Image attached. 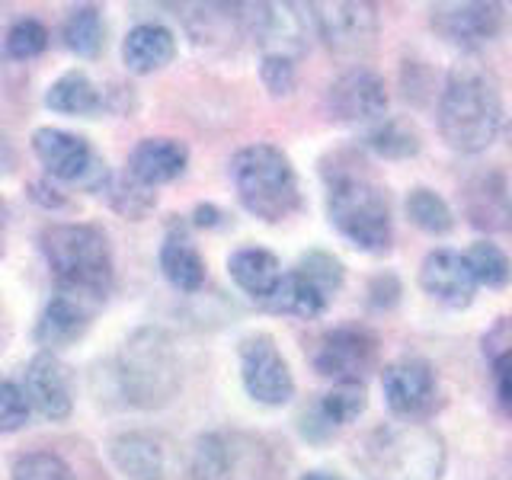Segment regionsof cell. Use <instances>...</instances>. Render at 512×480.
Listing matches in <instances>:
<instances>
[{"label": "cell", "mask_w": 512, "mask_h": 480, "mask_svg": "<svg viewBox=\"0 0 512 480\" xmlns=\"http://www.w3.org/2000/svg\"><path fill=\"white\" fill-rule=\"evenodd\" d=\"M7 218H10V208H7V199L0 196V228H4V224H7Z\"/></svg>", "instance_id": "obj_44"}, {"label": "cell", "mask_w": 512, "mask_h": 480, "mask_svg": "<svg viewBox=\"0 0 512 480\" xmlns=\"http://www.w3.org/2000/svg\"><path fill=\"white\" fill-rule=\"evenodd\" d=\"M228 272L240 292L256 301H266L282 279V263L276 253H269L263 247H240L231 253Z\"/></svg>", "instance_id": "obj_22"}, {"label": "cell", "mask_w": 512, "mask_h": 480, "mask_svg": "<svg viewBox=\"0 0 512 480\" xmlns=\"http://www.w3.org/2000/svg\"><path fill=\"white\" fill-rule=\"evenodd\" d=\"M490 365H493V378H496V397H500L503 407H509V356L490 359Z\"/></svg>", "instance_id": "obj_39"}, {"label": "cell", "mask_w": 512, "mask_h": 480, "mask_svg": "<svg viewBox=\"0 0 512 480\" xmlns=\"http://www.w3.org/2000/svg\"><path fill=\"white\" fill-rule=\"evenodd\" d=\"M356 458L372 480H442L445 442L423 423L381 426L362 439Z\"/></svg>", "instance_id": "obj_6"}, {"label": "cell", "mask_w": 512, "mask_h": 480, "mask_svg": "<svg viewBox=\"0 0 512 480\" xmlns=\"http://www.w3.org/2000/svg\"><path fill=\"white\" fill-rule=\"evenodd\" d=\"M16 164H20V157H16V148L10 144L7 135H0V180H4V176H10L16 170Z\"/></svg>", "instance_id": "obj_41"}, {"label": "cell", "mask_w": 512, "mask_h": 480, "mask_svg": "<svg viewBox=\"0 0 512 480\" xmlns=\"http://www.w3.org/2000/svg\"><path fill=\"white\" fill-rule=\"evenodd\" d=\"M298 480H336L333 474H324V471H308V474H301Z\"/></svg>", "instance_id": "obj_43"}, {"label": "cell", "mask_w": 512, "mask_h": 480, "mask_svg": "<svg viewBox=\"0 0 512 480\" xmlns=\"http://www.w3.org/2000/svg\"><path fill=\"white\" fill-rule=\"evenodd\" d=\"M160 272H164V279L176 292H186V295L199 292L205 285V260L189 237L170 234L164 240V247H160Z\"/></svg>", "instance_id": "obj_24"}, {"label": "cell", "mask_w": 512, "mask_h": 480, "mask_svg": "<svg viewBox=\"0 0 512 480\" xmlns=\"http://www.w3.org/2000/svg\"><path fill=\"white\" fill-rule=\"evenodd\" d=\"M240 381L263 407H282L295 397V375L269 333H250L240 340Z\"/></svg>", "instance_id": "obj_10"}, {"label": "cell", "mask_w": 512, "mask_h": 480, "mask_svg": "<svg viewBox=\"0 0 512 480\" xmlns=\"http://www.w3.org/2000/svg\"><path fill=\"white\" fill-rule=\"evenodd\" d=\"M365 148L375 151L384 160H407L416 157L423 148L420 132L407 119H378L375 125L365 128Z\"/></svg>", "instance_id": "obj_27"}, {"label": "cell", "mask_w": 512, "mask_h": 480, "mask_svg": "<svg viewBox=\"0 0 512 480\" xmlns=\"http://www.w3.org/2000/svg\"><path fill=\"white\" fill-rule=\"evenodd\" d=\"M32 151H36L39 164L52 180L77 183L87 192H103L112 176L106 160L90 148V141L84 135L64 132V128H36L32 132Z\"/></svg>", "instance_id": "obj_7"}, {"label": "cell", "mask_w": 512, "mask_h": 480, "mask_svg": "<svg viewBox=\"0 0 512 480\" xmlns=\"http://www.w3.org/2000/svg\"><path fill=\"white\" fill-rule=\"evenodd\" d=\"M4 48L13 61H32L48 48V29L39 20H16L7 29Z\"/></svg>", "instance_id": "obj_34"}, {"label": "cell", "mask_w": 512, "mask_h": 480, "mask_svg": "<svg viewBox=\"0 0 512 480\" xmlns=\"http://www.w3.org/2000/svg\"><path fill=\"white\" fill-rule=\"evenodd\" d=\"M324 167L327 176V215L352 247L362 253H384L391 247V202L375 180H368L359 164Z\"/></svg>", "instance_id": "obj_3"}, {"label": "cell", "mask_w": 512, "mask_h": 480, "mask_svg": "<svg viewBox=\"0 0 512 480\" xmlns=\"http://www.w3.org/2000/svg\"><path fill=\"white\" fill-rule=\"evenodd\" d=\"M109 458L125 480H164L167 455L148 432H119L109 439Z\"/></svg>", "instance_id": "obj_19"}, {"label": "cell", "mask_w": 512, "mask_h": 480, "mask_svg": "<svg viewBox=\"0 0 512 480\" xmlns=\"http://www.w3.org/2000/svg\"><path fill=\"white\" fill-rule=\"evenodd\" d=\"M10 480H74V471L52 452H26L13 461Z\"/></svg>", "instance_id": "obj_35"}, {"label": "cell", "mask_w": 512, "mask_h": 480, "mask_svg": "<svg viewBox=\"0 0 512 480\" xmlns=\"http://www.w3.org/2000/svg\"><path fill=\"white\" fill-rule=\"evenodd\" d=\"M173 58H176V36L167 26L138 23L135 29H128V36L122 42V61L132 74L144 77L164 71Z\"/></svg>", "instance_id": "obj_20"}, {"label": "cell", "mask_w": 512, "mask_h": 480, "mask_svg": "<svg viewBox=\"0 0 512 480\" xmlns=\"http://www.w3.org/2000/svg\"><path fill=\"white\" fill-rule=\"evenodd\" d=\"M244 23L256 45L263 48V55L298 61L308 55L314 39V13L304 4H256L247 7Z\"/></svg>", "instance_id": "obj_9"}, {"label": "cell", "mask_w": 512, "mask_h": 480, "mask_svg": "<svg viewBox=\"0 0 512 480\" xmlns=\"http://www.w3.org/2000/svg\"><path fill=\"white\" fill-rule=\"evenodd\" d=\"M260 80L272 96H288L295 90V64L285 58L263 55L260 61Z\"/></svg>", "instance_id": "obj_37"}, {"label": "cell", "mask_w": 512, "mask_h": 480, "mask_svg": "<svg viewBox=\"0 0 512 480\" xmlns=\"http://www.w3.org/2000/svg\"><path fill=\"white\" fill-rule=\"evenodd\" d=\"M234 452L231 442L218 432H205L189 452V480H231Z\"/></svg>", "instance_id": "obj_28"}, {"label": "cell", "mask_w": 512, "mask_h": 480, "mask_svg": "<svg viewBox=\"0 0 512 480\" xmlns=\"http://www.w3.org/2000/svg\"><path fill=\"white\" fill-rule=\"evenodd\" d=\"M378 365V336L365 327H336L317 343L314 368L317 375L336 384H362Z\"/></svg>", "instance_id": "obj_11"}, {"label": "cell", "mask_w": 512, "mask_h": 480, "mask_svg": "<svg viewBox=\"0 0 512 480\" xmlns=\"http://www.w3.org/2000/svg\"><path fill=\"white\" fill-rule=\"evenodd\" d=\"M39 247L52 269L58 292L103 304L112 288V247L96 224H48Z\"/></svg>", "instance_id": "obj_2"}, {"label": "cell", "mask_w": 512, "mask_h": 480, "mask_svg": "<svg viewBox=\"0 0 512 480\" xmlns=\"http://www.w3.org/2000/svg\"><path fill=\"white\" fill-rule=\"evenodd\" d=\"M368 407V394H365V384H333V388L320 397L317 413L336 429V426H346V423H356L359 416Z\"/></svg>", "instance_id": "obj_31"}, {"label": "cell", "mask_w": 512, "mask_h": 480, "mask_svg": "<svg viewBox=\"0 0 512 480\" xmlns=\"http://www.w3.org/2000/svg\"><path fill=\"white\" fill-rule=\"evenodd\" d=\"M96 311H100L96 301L68 295V292H55L36 320V343L42 346V352H52V356L58 349L74 346L80 336L90 330Z\"/></svg>", "instance_id": "obj_16"}, {"label": "cell", "mask_w": 512, "mask_h": 480, "mask_svg": "<svg viewBox=\"0 0 512 480\" xmlns=\"http://www.w3.org/2000/svg\"><path fill=\"white\" fill-rule=\"evenodd\" d=\"M439 135L452 151L480 154L503 132V87L484 61L461 58L439 96Z\"/></svg>", "instance_id": "obj_1"}, {"label": "cell", "mask_w": 512, "mask_h": 480, "mask_svg": "<svg viewBox=\"0 0 512 480\" xmlns=\"http://www.w3.org/2000/svg\"><path fill=\"white\" fill-rule=\"evenodd\" d=\"M103 192H106L109 205L116 208L119 215L132 218V221H141V218L148 215L151 208L157 205L154 189H144V186H138L135 180H128V176H122V180H116V176H109V183H106Z\"/></svg>", "instance_id": "obj_32"}, {"label": "cell", "mask_w": 512, "mask_h": 480, "mask_svg": "<svg viewBox=\"0 0 512 480\" xmlns=\"http://www.w3.org/2000/svg\"><path fill=\"white\" fill-rule=\"evenodd\" d=\"M407 208V218L410 224H416L420 231L432 234V237H442L455 228V215H452V208H448V202L439 196L436 189H429V186H416L410 189V196L404 202Z\"/></svg>", "instance_id": "obj_29"}, {"label": "cell", "mask_w": 512, "mask_h": 480, "mask_svg": "<svg viewBox=\"0 0 512 480\" xmlns=\"http://www.w3.org/2000/svg\"><path fill=\"white\" fill-rule=\"evenodd\" d=\"M368 295H372V304L375 308H391V304H397V295H400V282L391 276H375L372 285H368Z\"/></svg>", "instance_id": "obj_38"}, {"label": "cell", "mask_w": 512, "mask_h": 480, "mask_svg": "<svg viewBox=\"0 0 512 480\" xmlns=\"http://www.w3.org/2000/svg\"><path fill=\"white\" fill-rule=\"evenodd\" d=\"M189 164V151L176 138H141L128 154L125 176L144 189H157L164 183L180 180Z\"/></svg>", "instance_id": "obj_17"}, {"label": "cell", "mask_w": 512, "mask_h": 480, "mask_svg": "<svg viewBox=\"0 0 512 480\" xmlns=\"http://www.w3.org/2000/svg\"><path fill=\"white\" fill-rule=\"evenodd\" d=\"M218 218H221V212H218L215 205H199L196 212H192V221H196L199 228H215Z\"/></svg>", "instance_id": "obj_42"}, {"label": "cell", "mask_w": 512, "mask_h": 480, "mask_svg": "<svg viewBox=\"0 0 512 480\" xmlns=\"http://www.w3.org/2000/svg\"><path fill=\"white\" fill-rule=\"evenodd\" d=\"M464 263H468L477 285H487L493 292H500V288L509 285V272H512L509 256L503 247L490 244V240H477V244H471V250L464 253Z\"/></svg>", "instance_id": "obj_30"}, {"label": "cell", "mask_w": 512, "mask_h": 480, "mask_svg": "<svg viewBox=\"0 0 512 480\" xmlns=\"http://www.w3.org/2000/svg\"><path fill=\"white\" fill-rule=\"evenodd\" d=\"M29 423V404L20 384L0 378V432H16Z\"/></svg>", "instance_id": "obj_36"}, {"label": "cell", "mask_w": 512, "mask_h": 480, "mask_svg": "<svg viewBox=\"0 0 512 480\" xmlns=\"http://www.w3.org/2000/svg\"><path fill=\"white\" fill-rule=\"evenodd\" d=\"M45 106L61 116H96L103 106V96L87 71H64L52 87L45 90Z\"/></svg>", "instance_id": "obj_25"}, {"label": "cell", "mask_w": 512, "mask_h": 480, "mask_svg": "<svg viewBox=\"0 0 512 480\" xmlns=\"http://www.w3.org/2000/svg\"><path fill=\"white\" fill-rule=\"evenodd\" d=\"M330 119L346 125H375L388 112V87L368 68H352L340 74L327 90Z\"/></svg>", "instance_id": "obj_12"}, {"label": "cell", "mask_w": 512, "mask_h": 480, "mask_svg": "<svg viewBox=\"0 0 512 480\" xmlns=\"http://www.w3.org/2000/svg\"><path fill=\"white\" fill-rule=\"evenodd\" d=\"M20 391L26 397L29 410H36L42 420L64 423L74 410L68 365L58 362V356H52V352H39V356L29 359Z\"/></svg>", "instance_id": "obj_15"}, {"label": "cell", "mask_w": 512, "mask_h": 480, "mask_svg": "<svg viewBox=\"0 0 512 480\" xmlns=\"http://www.w3.org/2000/svg\"><path fill=\"white\" fill-rule=\"evenodd\" d=\"M304 279H311L320 292L324 295H336L343 288V279H346V269H343V263L336 260L333 253H324V250H311V253H304L301 260H298V266H295Z\"/></svg>", "instance_id": "obj_33"}, {"label": "cell", "mask_w": 512, "mask_h": 480, "mask_svg": "<svg viewBox=\"0 0 512 480\" xmlns=\"http://www.w3.org/2000/svg\"><path fill=\"white\" fill-rule=\"evenodd\" d=\"M263 304L272 314H285V317H298V320H314V317H320V314L327 311L330 295H324L311 279H304L298 269H292V272H282L276 292H272Z\"/></svg>", "instance_id": "obj_23"}, {"label": "cell", "mask_w": 512, "mask_h": 480, "mask_svg": "<svg viewBox=\"0 0 512 480\" xmlns=\"http://www.w3.org/2000/svg\"><path fill=\"white\" fill-rule=\"evenodd\" d=\"M116 384L128 407L160 410L180 394V356L173 336L160 327H141L122 343L116 356Z\"/></svg>", "instance_id": "obj_4"}, {"label": "cell", "mask_w": 512, "mask_h": 480, "mask_svg": "<svg viewBox=\"0 0 512 480\" xmlns=\"http://www.w3.org/2000/svg\"><path fill=\"white\" fill-rule=\"evenodd\" d=\"M429 20H432V29H436L445 42L474 52V48L493 42L503 32L506 7L503 4H477V0H464V4H436Z\"/></svg>", "instance_id": "obj_13"}, {"label": "cell", "mask_w": 512, "mask_h": 480, "mask_svg": "<svg viewBox=\"0 0 512 480\" xmlns=\"http://www.w3.org/2000/svg\"><path fill=\"white\" fill-rule=\"evenodd\" d=\"M381 391L391 413L404 416V420H416V416H423L432 407V400H436V391H439L436 368L420 356H404L391 365H384Z\"/></svg>", "instance_id": "obj_14"}, {"label": "cell", "mask_w": 512, "mask_h": 480, "mask_svg": "<svg viewBox=\"0 0 512 480\" xmlns=\"http://www.w3.org/2000/svg\"><path fill=\"white\" fill-rule=\"evenodd\" d=\"M29 189H32L29 196L36 199L39 205H45V208H61V205H64V196H61L58 189H52V186H45V183H32Z\"/></svg>", "instance_id": "obj_40"}, {"label": "cell", "mask_w": 512, "mask_h": 480, "mask_svg": "<svg viewBox=\"0 0 512 480\" xmlns=\"http://www.w3.org/2000/svg\"><path fill=\"white\" fill-rule=\"evenodd\" d=\"M464 212L480 231H506L509 228V186L500 170H490L471 180L464 192Z\"/></svg>", "instance_id": "obj_21"}, {"label": "cell", "mask_w": 512, "mask_h": 480, "mask_svg": "<svg viewBox=\"0 0 512 480\" xmlns=\"http://www.w3.org/2000/svg\"><path fill=\"white\" fill-rule=\"evenodd\" d=\"M61 39L68 45V52L77 58H100L103 45H106V23H103V10L96 4H80L68 13V20L61 26Z\"/></svg>", "instance_id": "obj_26"}, {"label": "cell", "mask_w": 512, "mask_h": 480, "mask_svg": "<svg viewBox=\"0 0 512 480\" xmlns=\"http://www.w3.org/2000/svg\"><path fill=\"white\" fill-rule=\"evenodd\" d=\"M231 180L240 205L253 218L279 224L301 208V183L292 160L276 144H250L231 160Z\"/></svg>", "instance_id": "obj_5"}, {"label": "cell", "mask_w": 512, "mask_h": 480, "mask_svg": "<svg viewBox=\"0 0 512 480\" xmlns=\"http://www.w3.org/2000/svg\"><path fill=\"white\" fill-rule=\"evenodd\" d=\"M314 36L336 58L362 61L372 55L378 42V7L356 4V0H336V4H314Z\"/></svg>", "instance_id": "obj_8"}, {"label": "cell", "mask_w": 512, "mask_h": 480, "mask_svg": "<svg viewBox=\"0 0 512 480\" xmlns=\"http://www.w3.org/2000/svg\"><path fill=\"white\" fill-rule=\"evenodd\" d=\"M420 288L448 308H468L474 301L477 282L464 256L455 250H432L420 266Z\"/></svg>", "instance_id": "obj_18"}]
</instances>
